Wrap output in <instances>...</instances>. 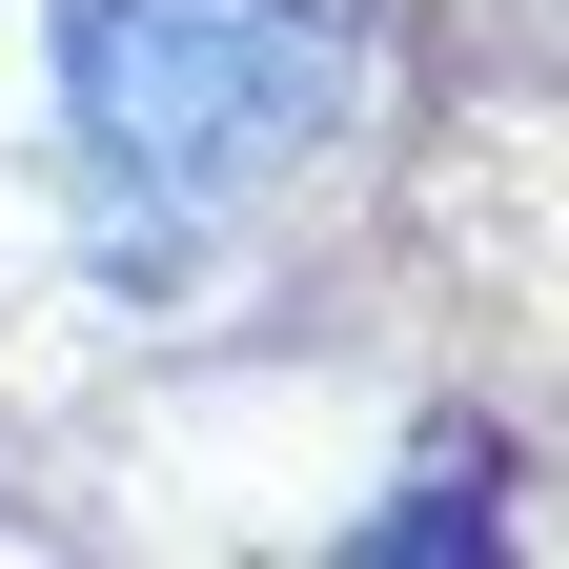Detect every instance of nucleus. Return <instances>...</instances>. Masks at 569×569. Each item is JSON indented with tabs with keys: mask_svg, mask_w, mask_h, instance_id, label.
<instances>
[{
	"mask_svg": "<svg viewBox=\"0 0 569 569\" xmlns=\"http://www.w3.org/2000/svg\"><path fill=\"white\" fill-rule=\"evenodd\" d=\"M61 41V122L122 203H244L367 102L326 0H41Z\"/></svg>",
	"mask_w": 569,
	"mask_h": 569,
	"instance_id": "1",
	"label": "nucleus"
}]
</instances>
